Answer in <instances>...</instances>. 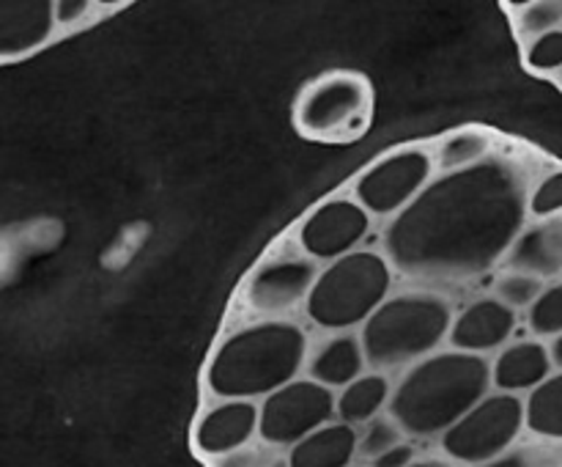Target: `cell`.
Here are the masks:
<instances>
[{"label": "cell", "instance_id": "obj_1", "mask_svg": "<svg viewBox=\"0 0 562 467\" xmlns=\"http://www.w3.org/2000/svg\"><path fill=\"white\" fill-rule=\"evenodd\" d=\"M527 176L508 159L445 174L393 220L387 251L417 278L467 280L505 262L527 229Z\"/></svg>", "mask_w": 562, "mask_h": 467}, {"label": "cell", "instance_id": "obj_2", "mask_svg": "<svg viewBox=\"0 0 562 467\" xmlns=\"http://www.w3.org/2000/svg\"><path fill=\"white\" fill-rule=\"evenodd\" d=\"M492 363L467 352H437L412 366L390 399V418L406 437H442L492 393Z\"/></svg>", "mask_w": 562, "mask_h": 467}, {"label": "cell", "instance_id": "obj_7", "mask_svg": "<svg viewBox=\"0 0 562 467\" xmlns=\"http://www.w3.org/2000/svg\"><path fill=\"white\" fill-rule=\"evenodd\" d=\"M525 429V399L497 390L439 437V451L456 467H483L519 445Z\"/></svg>", "mask_w": 562, "mask_h": 467}, {"label": "cell", "instance_id": "obj_19", "mask_svg": "<svg viewBox=\"0 0 562 467\" xmlns=\"http://www.w3.org/2000/svg\"><path fill=\"white\" fill-rule=\"evenodd\" d=\"M393 399V385L382 371L362 374L357 382L338 393V421L349 426H366L373 418L382 415L384 407Z\"/></svg>", "mask_w": 562, "mask_h": 467}, {"label": "cell", "instance_id": "obj_29", "mask_svg": "<svg viewBox=\"0 0 562 467\" xmlns=\"http://www.w3.org/2000/svg\"><path fill=\"white\" fill-rule=\"evenodd\" d=\"M562 214V168L549 170L541 181L532 185L530 218L547 220Z\"/></svg>", "mask_w": 562, "mask_h": 467}, {"label": "cell", "instance_id": "obj_26", "mask_svg": "<svg viewBox=\"0 0 562 467\" xmlns=\"http://www.w3.org/2000/svg\"><path fill=\"white\" fill-rule=\"evenodd\" d=\"M543 280L541 278H532V275H525V273H508L503 275V278L497 280V286H494V297H497L499 302H505L508 308H514V311H530L532 305H536L538 297L543 294Z\"/></svg>", "mask_w": 562, "mask_h": 467}, {"label": "cell", "instance_id": "obj_33", "mask_svg": "<svg viewBox=\"0 0 562 467\" xmlns=\"http://www.w3.org/2000/svg\"><path fill=\"white\" fill-rule=\"evenodd\" d=\"M549 352H552V363L558 371H562V335H558V338L549 344Z\"/></svg>", "mask_w": 562, "mask_h": 467}, {"label": "cell", "instance_id": "obj_8", "mask_svg": "<svg viewBox=\"0 0 562 467\" xmlns=\"http://www.w3.org/2000/svg\"><path fill=\"white\" fill-rule=\"evenodd\" d=\"M437 159L423 146L387 152L355 181V201L373 218H398L431 187Z\"/></svg>", "mask_w": 562, "mask_h": 467}, {"label": "cell", "instance_id": "obj_15", "mask_svg": "<svg viewBox=\"0 0 562 467\" xmlns=\"http://www.w3.org/2000/svg\"><path fill=\"white\" fill-rule=\"evenodd\" d=\"M508 273H525L532 278H560L562 275V214L527 223L516 245L505 258Z\"/></svg>", "mask_w": 562, "mask_h": 467}, {"label": "cell", "instance_id": "obj_14", "mask_svg": "<svg viewBox=\"0 0 562 467\" xmlns=\"http://www.w3.org/2000/svg\"><path fill=\"white\" fill-rule=\"evenodd\" d=\"M554 374L552 352L541 341H516L505 346L492 363V385L499 393L530 396Z\"/></svg>", "mask_w": 562, "mask_h": 467}, {"label": "cell", "instance_id": "obj_6", "mask_svg": "<svg viewBox=\"0 0 562 467\" xmlns=\"http://www.w3.org/2000/svg\"><path fill=\"white\" fill-rule=\"evenodd\" d=\"M371 80L360 71L335 69L313 77L294 102V124L307 141L349 143L366 135L373 119Z\"/></svg>", "mask_w": 562, "mask_h": 467}, {"label": "cell", "instance_id": "obj_32", "mask_svg": "<svg viewBox=\"0 0 562 467\" xmlns=\"http://www.w3.org/2000/svg\"><path fill=\"white\" fill-rule=\"evenodd\" d=\"M412 467H456V465L445 459V456H428V459H417Z\"/></svg>", "mask_w": 562, "mask_h": 467}, {"label": "cell", "instance_id": "obj_35", "mask_svg": "<svg viewBox=\"0 0 562 467\" xmlns=\"http://www.w3.org/2000/svg\"><path fill=\"white\" fill-rule=\"evenodd\" d=\"M560 80H562V77H560Z\"/></svg>", "mask_w": 562, "mask_h": 467}, {"label": "cell", "instance_id": "obj_21", "mask_svg": "<svg viewBox=\"0 0 562 467\" xmlns=\"http://www.w3.org/2000/svg\"><path fill=\"white\" fill-rule=\"evenodd\" d=\"M488 152H492L488 132L477 130V126H464V130H456L448 137H442L434 159H437L442 174H459V170L486 163Z\"/></svg>", "mask_w": 562, "mask_h": 467}, {"label": "cell", "instance_id": "obj_34", "mask_svg": "<svg viewBox=\"0 0 562 467\" xmlns=\"http://www.w3.org/2000/svg\"><path fill=\"white\" fill-rule=\"evenodd\" d=\"M351 467H368V465H366V462H362V465H357V462H355V465H351Z\"/></svg>", "mask_w": 562, "mask_h": 467}, {"label": "cell", "instance_id": "obj_18", "mask_svg": "<svg viewBox=\"0 0 562 467\" xmlns=\"http://www.w3.org/2000/svg\"><path fill=\"white\" fill-rule=\"evenodd\" d=\"M368 357L362 349V338L355 333H338L318 346L311 360V379H316L324 388H349L351 382L362 377Z\"/></svg>", "mask_w": 562, "mask_h": 467}, {"label": "cell", "instance_id": "obj_13", "mask_svg": "<svg viewBox=\"0 0 562 467\" xmlns=\"http://www.w3.org/2000/svg\"><path fill=\"white\" fill-rule=\"evenodd\" d=\"M516 330V311L497 297H483L467 305L450 327V346L467 355H486L508 344Z\"/></svg>", "mask_w": 562, "mask_h": 467}, {"label": "cell", "instance_id": "obj_12", "mask_svg": "<svg viewBox=\"0 0 562 467\" xmlns=\"http://www.w3.org/2000/svg\"><path fill=\"white\" fill-rule=\"evenodd\" d=\"M261 429V404L241 399H225L209 407L195 423L192 445L203 459H220L245 448L258 437Z\"/></svg>", "mask_w": 562, "mask_h": 467}, {"label": "cell", "instance_id": "obj_30", "mask_svg": "<svg viewBox=\"0 0 562 467\" xmlns=\"http://www.w3.org/2000/svg\"><path fill=\"white\" fill-rule=\"evenodd\" d=\"M93 14V5L86 0H60L55 3V22L64 27L77 25V22H86Z\"/></svg>", "mask_w": 562, "mask_h": 467}, {"label": "cell", "instance_id": "obj_25", "mask_svg": "<svg viewBox=\"0 0 562 467\" xmlns=\"http://www.w3.org/2000/svg\"><path fill=\"white\" fill-rule=\"evenodd\" d=\"M404 429L390 415L373 418L371 423H366L360 429V459H366V465H371L373 459H379L382 454L393 451L395 445L404 443Z\"/></svg>", "mask_w": 562, "mask_h": 467}, {"label": "cell", "instance_id": "obj_31", "mask_svg": "<svg viewBox=\"0 0 562 467\" xmlns=\"http://www.w3.org/2000/svg\"><path fill=\"white\" fill-rule=\"evenodd\" d=\"M417 462V448L409 443V440H404L401 445H395L393 451H387V454H382L379 459H373L368 467H412Z\"/></svg>", "mask_w": 562, "mask_h": 467}, {"label": "cell", "instance_id": "obj_10", "mask_svg": "<svg viewBox=\"0 0 562 467\" xmlns=\"http://www.w3.org/2000/svg\"><path fill=\"white\" fill-rule=\"evenodd\" d=\"M316 280V262L305 253H269L247 278L245 305L256 316H263V322H280V316L307 305Z\"/></svg>", "mask_w": 562, "mask_h": 467}, {"label": "cell", "instance_id": "obj_23", "mask_svg": "<svg viewBox=\"0 0 562 467\" xmlns=\"http://www.w3.org/2000/svg\"><path fill=\"white\" fill-rule=\"evenodd\" d=\"M483 467H562V443L527 437L519 445H514L508 454Z\"/></svg>", "mask_w": 562, "mask_h": 467}, {"label": "cell", "instance_id": "obj_22", "mask_svg": "<svg viewBox=\"0 0 562 467\" xmlns=\"http://www.w3.org/2000/svg\"><path fill=\"white\" fill-rule=\"evenodd\" d=\"M516 33L527 44L562 27V0H532L516 5Z\"/></svg>", "mask_w": 562, "mask_h": 467}, {"label": "cell", "instance_id": "obj_3", "mask_svg": "<svg viewBox=\"0 0 562 467\" xmlns=\"http://www.w3.org/2000/svg\"><path fill=\"white\" fill-rule=\"evenodd\" d=\"M307 357L305 330L294 322H256L236 330L214 349L206 366L209 393L256 401L285 388Z\"/></svg>", "mask_w": 562, "mask_h": 467}, {"label": "cell", "instance_id": "obj_24", "mask_svg": "<svg viewBox=\"0 0 562 467\" xmlns=\"http://www.w3.org/2000/svg\"><path fill=\"white\" fill-rule=\"evenodd\" d=\"M527 324L538 338H558L562 335V280L549 283L536 305L527 311Z\"/></svg>", "mask_w": 562, "mask_h": 467}, {"label": "cell", "instance_id": "obj_5", "mask_svg": "<svg viewBox=\"0 0 562 467\" xmlns=\"http://www.w3.org/2000/svg\"><path fill=\"white\" fill-rule=\"evenodd\" d=\"M393 267L376 251H355L318 273L307 297V319L316 327L349 333L366 324L390 300Z\"/></svg>", "mask_w": 562, "mask_h": 467}, {"label": "cell", "instance_id": "obj_17", "mask_svg": "<svg viewBox=\"0 0 562 467\" xmlns=\"http://www.w3.org/2000/svg\"><path fill=\"white\" fill-rule=\"evenodd\" d=\"M0 14V36H3V58L27 55L53 36L55 3H3Z\"/></svg>", "mask_w": 562, "mask_h": 467}, {"label": "cell", "instance_id": "obj_4", "mask_svg": "<svg viewBox=\"0 0 562 467\" xmlns=\"http://www.w3.org/2000/svg\"><path fill=\"white\" fill-rule=\"evenodd\" d=\"M453 311L448 300L428 291H406L390 297L366 324L362 349L373 368H401L437 355L439 344L450 338Z\"/></svg>", "mask_w": 562, "mask_h": 467}, {"label": "cell", "instance_id": "obj_9", "mask_svg": "<svg viewBox=\"0 0 562 467\" xmlns=\"http://www.w3.org/2000/svg\"><path fill=\"white\" fill-rule=\"evenodd\" d=\"M338 421V396L316 379H294L261 401L258 437L280 451H291L327 423Z\"/></svg>", "mask_w": 562, "mask_h": 467}, {"label": "cell", "instance_id": "obj_16", "mask_svg": "<svg viewBox=\"0 0 562 467\" xmlns=\"http://www.w3.org/2000/svg\"><path fill=\"white\" fill-rule=\"evenodd\" d=\"M360 456V429L333 421L289 451V467H351Z\"/></svg>", "mask_w": 562, "mask_h": 467}, {"label": "cell", "instance_id": "obj_20", "mask_svg": "<svg viewBox=\"0 0 562 467\" xmlns=\"http://www.w3.org/2000/svg\"><path fill=\"white\" fill-rule=\"evenodd\" d=\"M530 437L562 443V371H554L541 388L525 399Z\"/></svg>", "mask_w": 562, "mask_h": 467}, {"label": "cell", "instance_id": "obj_27", "mask_svg": "<svg viewBox=\"0 0 562 467\" xmlns=\"http://www.w3.org/2000/svg\"><path fill=\"white\" fill-rule=\"evenodd\" d=\"M209 467H289V451H280L269 443H250L228 456L209 462Z\"/></svg>", "mask_w": 562, "mask_h": 467}, {"label": "cell", "instance_id": "obj_28", "mask_svg": "<svg viewBox=\"0 0 562 467\" xmlns=\"http://www.w3.org/2000/svg\"><path fill=\"white\" fill-rule=\"evenodd\" d=\"M525 66L536 75H560L562 77V27L532 38L525 47Z\"/></svg>", "mask_w": 562, "mask_h": 467}, {"label": "cell", "instance_id": "obj_11", "mask_svg": "<svg viewBox=\"0 0 562 467\" xmlns=\"http://www.w3.org/2000/svg\"><path fill=\"white\" fill-rule=\"evenodd\" d=\"M371 229V214L355 198L318 203L300 225V251L313 262H338L360 247Z\"/></svg>", "mask_w": 562, "mask_h": 467}]
</instances>
